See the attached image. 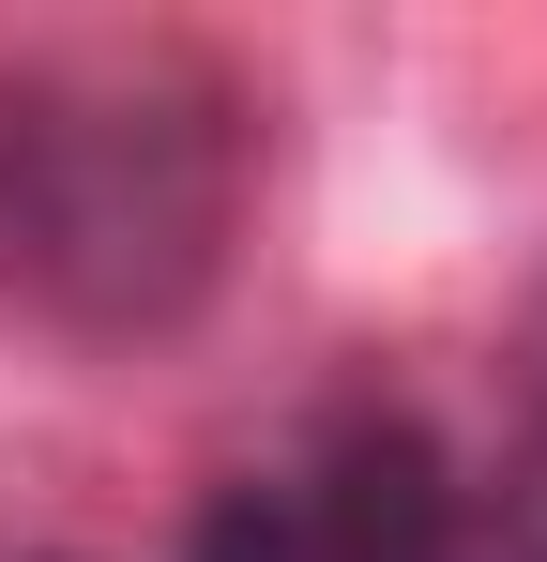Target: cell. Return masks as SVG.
Listing matches in <instances>:
<instances>
[{
    "mask_svg": "<svg viewBox=\"0 0 547 562\" xmlns=\"http://www.w3.org/2000/svg\"><path fill=\"white\" fill-rule=\"evenodd\" d=\"M259 198L244 92L168 31H31L0 46V335L153 350L182 335Z\"/></svg>",
    "mask_w": 547,
    "mask_h": 562,
    "instance_id": "cell-1",
    "label": "cell"
},
{
    "mask_svg": "<svg viewBox=\"0 0 547 562\" xmlns=\"http://www.w3.org/2000/svg\"><path fill=\"white\" fill-rule=\"evenodd\" d=\"M182 562H471V471L426 411L350 395L228 471L182 517Z\"/></svg>",
    "mask_w": 547,
    "mask_h": 562,
    "instance_id": "cell-2",
    "label": "cell"
},
{
    "mask_svg": "<svg viewBox=\"0 0 547 562\" xmlns=\"http://www.w3.org/2000/svg\"><path fill=\"white\" fill-rule=\"evenodd\" d=\"M471 548L547 562V411H517V457H502V486H471Z\"/></svg>",
    "mask_w": 547,
    "mask_h": 562,
    "instance_id": "cell-3",
    "label": "cell"
},
{
    "mask_svg": "<svg viewBox=\"0 0 547 562\" xmlns=\"http://www.w3.org/2000/svg\"><path fill=\"white\" fill-rule=\"evenodd\" d=\"M502 366H517V411H547V274H533V304H517V350H502Z\"/></svg>",
    "mask_w": 547,
    "mask_h": 562,
    "instance_id": "cell-4",
    "label": "cell"
},
{
    "mask_svg": "<svg viewBox=\"0 0 547 562\" xmlns=\"http://www.w3.org/2000/svg\"><path fill=\"white\" fill-rule=\"evenodd\" d=\"M15 562H91V548H15Z\"/></svg>",
    "mask_w": 547,
    "mask_h": 562,
    "instance_id": "cell-5",
    "label": "cell"
}]
</instances>
